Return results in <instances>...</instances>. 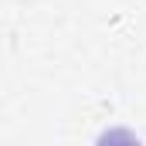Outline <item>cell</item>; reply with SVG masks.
<instances>
[{
	"mask_svg": "<svg viewBox=\"0 0 146 146\" xmlns=\"http://www.w3.org/2000/svg\"><path fill=\"white\" fill-rule=\"evenodd\" d=\"M95 146H143V143H139V136H136L133 129L112 126V129H106V133L95 139Z\"/></svg>",
	"mask_w": 146,
	"mask_h": 146,
	"instance_id": "obj_1",
	"label": "cell"
}]
</instances>
